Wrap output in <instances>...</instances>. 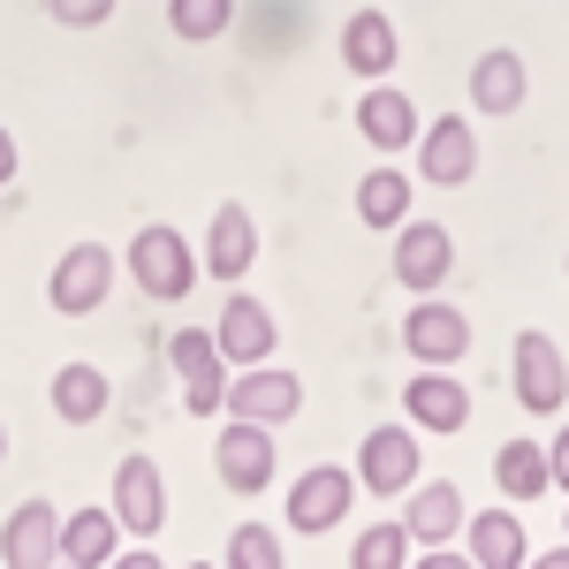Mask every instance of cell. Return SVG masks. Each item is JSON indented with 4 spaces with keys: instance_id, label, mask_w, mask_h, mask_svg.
Wrapping results in <instances>:
<instances>
[{
    "instance_id": "obj_1",
    "label": "cell",
    "mask_w": 569,
    "mask_h": 569,
    "mask_svg": "<svg viewBox=\"0 0 569 569\" xmlns=\"http://www.w3.org/2000/svg\"><path fill=\"white\" fill-rule=\"evenodd\" d=\"M198 273H206V259L182 243V228L152 220V228H137V236H130V281L152 297V305H182V297L198 289Z\"/></svg>"
},
{
    "instance_id": "obj_2",
    "label": "cell",
    "mask_w": 569,
    "mask_h": 569,
    "mask_svg": "<svg viewBox=\"0 0 569 569\" xmlns=\"http://www.w3.org/2000/svg\"><path fill=\"white\" fill-rule=\"evenodd\" d=\"M168 365H176V388H182V410L190 418H220L228 410V357H220V342L206 327H176Z\"/></svg>"
},
{
    "instance_id": "obj_3",
    "label": "cell",
    "mask_w": 569,
    "mask_h": 569,
    "mask_svg": "<svg viewBox=\"0 0 569 569\" xmlns=\"http://www.w3.org/2000/svg\"><path fill=\"white\" fill-rule=\"evenodd\" d=\"M107 297H114V251L107 243H69L61 266L46 273V305L61 319H91Z\"/></svg>"
},
{
    "instance_id": "obj_4",
    "label": "cell",
    "mask_w": 569,
    "mask_h": 569,
    "mask_svg": "<svg viewBox=\"0 0 569 569\" xmlns=\"http://www.w3.org/2000/svg\"><path fill=\"white\" fill-rule=\"evenodd\" d=\"M213 471L228 493H266L273 486V426H259V418H228L213 440Z\"/></svg>"
},
{
    "instance_id": "obj_5",
    "label": "cell",
    "mask_w": 569,
    "mask_h": 569,
    "mask_svg": "<svg viewBox=\"0 0 569 569\" xmlns=\"http://www.w3.org/2000/svg\"><path fill=\"white\" fill-rule=\"evenodd\" d=\"M305 410V380L281 372V365H243L228 372V410L220 418H259V426H289Z\"/></svg>"
},
{
    "instance_id": "obj_6",
    "label": "cell",
    "mask_w": 569,
    "mask_h": 569,
    "mask_svg": "<svg viewBox=\"0 0 569 569\" xmlns=\"http://www.w3.org/2000/svg\"><path fill=\"white\" fill-rule=\"evenodd\" d=\"M350 471H357V486L380 493V501L410 493V486H418V433H410V418H402V426H372Z\"/></svg>"
},
{
    "instance_id": "obj_7",
    "label": "cell",
    "mask_w": 569,
    "mask_h": 569,
    "mask_svg": "<svg viewBox=\"0 0 569 569\" xmlns=\"http://www.w3.org/2000/svg\"><path fill=\"white\" fill-rule=\"evenodd\" d=\"M357 501V471H342V463H311L305 479L289 486V501H281V517H289V531H335L342 517H350Z\"/></svg>"
},
{
    "instance_id": "obj_8",
    "label": "cell",
    "mask_w": 569,
    "mask_h": 569,
    "mask_svg": "<svg viewBox=\"0 0 569 569\" xmlns=\"http://www.w3.org/2000/svg\"><path fill=\"white\" fill-rule=\"evenodd\" d=\"M509 380H517V402H525L531 418H555L569 402V365L562 350L531 327V335H517V350H509Z\"/></svg>"
},
{
    "instance_id": "obj_9",
    "label": "cell",
    "mask_w": 569,
    "mask_h": 569,
    "mask_svg": "<svg viewBox=\"0 0 569 569\" xmlns=\"http://www.w3.org/2000/svg\"><path fill=\"white\" fill-rule=\"evenodd\" d=\"M448 273H456V236L440 220H402L395 228V281L410 297H433Z\"/></svg>"
},
{
    "instance_id": "obj_10",
    "label": "cell",
    "mask_w": 569,
    "mask_h": 569,
    "mask_svg": "<svg viewBox=\"0 0 569 569\" xmlns=\"http://www.w3.org/2000/svg\"><path fill=\"white\" fill-rule=\"evenodd\" d=\"M418 176L433 190H463L479 176V137H471V114H440L418 130Z\"/></svg>"
},
{
    "instance_id": "obj_11",
    "label": "cell",
    "mask_w": 569,
    "mask_h": 569,
    "mask_svg": "<svg viewBox=\"0 0 569 569\" xmlns=\"http://www.w3.org/2000/svg\"><path fill=\"white\" fill-rule=\"evenodd\" d=\"M402 418L426 433H463L471 426V388L456 380V365H418V380L402 388Z\"/></svg>"
},
{
    "instance_id": "obj_12",
    "label": "cell",
    "mask_w": 569,
    "mask_h": 569,
    "mask_svg": "<svg viewBox=\"0 0 569 569\" xmlns=\"http://www.w3.org/2000/svg\"><path fill=\"white\" fill-rule=\"evenodd\" d=\"M114 525L130 531V539H152V531L168 525V479H160L152 456H122L114 463Z\"/></svg>"
},
{
    "instance_id": "obj_13",
    "label": "cell",
    "mask_w": 569,
    "mask_h": 569,
    "mask_svg": "<svg viewBox=\"0 0 569 569\" xmlns=\"http://www.w3.org/2000/svg\"><path fill=\"white\" fill-rule=\"evenodd\" d=\"M402 350L418 357V365H463L471 350V319L456 305H440V297H418L410 319H402Z\"/></svg>"
},
{
    "instance_id": "obj_14",
    "label": "cell",
    "mask_w": 569,
    "mask_h": 569,
    "mask_svg": "<svg viewBox=\"0 0 569 569\" xmlns=\"http://www.w3.org/2000/svg\"><path fill=\"white\" fill-rule=\"evenodd\" d=\"M61 562V509L53 501H16L0 525V569H53Z\"/></svg>"
},
{
    "instance_id": "obj_15",
    "label": "cell",
    "mask_w": 569,
    "mask_h": 569,
    "mask_svg": "<svg viewBox=\"0 0 569 569\" xmlns=\"http://www.w3.org/2000/svg\"><path fill=\"white\" fill-rule=\"evenodd\" d=\"M213 342H220V357H228V372H243V365H266L273 357V311L259 305V297H228L220 305V319H213Z\"/></svg>"
},
{
    "instance_id": "obj_16",
    "label": "cell",
    "mask_w": 569,
    "mask_h": 569,
    "mask_svg": "<svg viewBox=\"0 0 569 569\" xmlns=\"http://www.w3.org/2000/svg\"><path fill=\"white\" fill-rule=\"evenodd\" d=\"M525 91H531V77H525V53H517V46H486L479 61H471V107H479L486 122L517 114Z\"/></svg>"
},
{
    "instance_id": "obj_17",
    "label": "cell",
    "mask_w": 569,
    "mask_h": 569,
    "mask_svg": "<svg viewBox=\"0 0 569 569\" xmlns=\"http://www.w3.org/2000/svg\"><path fill=\"white\" fill-rule=\"evenodd\" d=\"M357 137H365L372 152H410V144H418V107H410V91L365 84V99H357Z\"/></svg>"
},
{
    "instance_id": "obj_18",
    "label": "cell",
    "mask_w": 569,
    "mask_h": 569,
    "mask_svg": "<svg viewBox=\"0 0 569 569\" xmlns=\"http://www.w3.org/2000/svg\"><path fill=\"white\" fill-rule=\"evenodd\" d=\"M463 555L479 569H525L531 539H525V525H517V509H479V517H463Z\"/></svg>"
},
{
    "instance_id": "obj_19",
    "label": "cell",
    "mask_w": 569,
    "mask_h": 569,
    "mask_svg": "<svg viewBox=\"0 0 569 569\" xmlns=\"http://www.w3.org/2000/svg\"><path fill=\"white\" fill-rule=\"evenodd\" d=\"M206 273L213 281H243L251 273V259H259V220L243 213V206H220L213 213V228H206Z\"/></svg>"
},
{
    "instance_id": "obj_20",
    "label": "cell",
    "mask_w": 569,
    "mask_h": 569,
    "mask_svg": "<svg viewBox=\"0 0 569 569\" xmlns=\"http://www.w3.org/2000/svg\"><path fill=\"white\" fill-rule=\"evenodd\" d=\"M463 493L448 479H426V486H410V501H402V531L418 539V547H448L456 531H463Z\"/></svg>"
},
{
    "instance_id": "obj_21",
    "label": "cell",
    "mask_w": 569,
    "mask_h": 569,
    "mask_svg": "<svg viewBox=\"0 0 569 569\" xmlns=\"http://www.w3.org/2000/svg\"><path fill=\"white\" fill-rule=\"evenodd\" d=\"M395 53H402V39H395V16H380V8H357V16H342V69H350V77H388Z\"/></svg>"
},
{
    "instance_id": "obj_22",
    "label": "cell",
    "mask_w": 569,
    "mask_h": 569,
    "mask_svg": "<svg viewBox=\"0 0 569 569\" xmlns=\"http://www.w3.org/2000/svg\"><path fill=\"white\" fill-rule=\"evenodd\" d=\"M114 555H122V525H114V509H77V517H61V562L107 569Z\"/></svg>"
},
{
    "instance_id": "obj_23",
    "label": "cell",
    "mask_w": 569,
    "mask_h": 569,
    "mask_svg": "<svg viewBox=\"0 0 569 569\" xmlns=\"http://www.w3.org/2000/svg\"><path fill=\"white\" fill-rule=\"evenodd\" d=\"M53 418H61V426H99V418H107V372H99V365H61V372H53Z\"/></svg>"
},
{
    "instance_id": "obj_24",
    "label": "cell",
    "mask_w": 569,
    "mask_h": 569,
    "mask_svg": "<svg viewBox=\"0 0 569 569\" xmlns=\"http://www.w3.org/2000/svg\"><path fill=\"white\" fill-rule=\"evenodd\" d=\"M493 479L509 501H539L547 493V440H501V456H493Z\"/></svg>"
},
{
    "instance_id": "obj_25",
    "label": "cell",
    "mask_w": 569,
    "mask_h": 569,
    "mask_svg": "<svg viewBox=\"0 0 569 569\" xmlns=\"http://www.w3.org/2000/svg\"><path fill=\"white\" fill-rule=\"evenodd\" d=\"M357 220L365 228H402L410 220V176L402 168H372L357 182Z\"/></svg>"
},
{
    "instance_id": "obj_26",
    "label": "cell",
    "mask_w": 569,
    "mask_h": 569,
    "mask_svg": "<svg viewBox=\"0 0 569 569\" xmlns=\"http://www.w3.org/2000/svg\"><path fill=\"white\" fill-rule=\"evenodd\" d=\"M410 555H418V539L402 531V517L395 525H365L350 547V569H410Z\"/></svg>"
},
{
    "instance_id": "obj_27",
    "label": "cell",
    "mask_w": 569,
    "mask_h": 569,
    "mask_svg": "<svg viewBox=\"0 0 569 569\" xmlns=\"http://www.w3.org/2000/svg\"><path fill=\"white\" fill-rule=\"evenodd\" d=\"M228 23H236V0H168V31H176V39H190V46L220 39Z\"/></svg>"
},
{
    "instance_id": "obj_28",
    "label": "cell",
    "mask_w": 569,
    "mask_h": 569,
    "mask_svg": "<svg viewBox=\"0 0 569 569\" xmlns=\"http://www.w3.org/2000/svg\"><path fill=\"white\" fill-rule=\"evenodd\" d=\"M220 569H289V562H281V531H273V525H236V531H228Z\"/></svg>"
},
{
    "instance_id": "obj_29",
    "label": "cell",
    "mask_w": 569,
    "mask_h": 569,
    "mask_svg": "<svg viewBox=\"0 0 569 569\" xmlns=\"http://www.w3.org/2000/svg\"><path fill=\"white\" fill-rule=\"evenodd\" d=\"M39 8L61 23V31H99V23L114 16V0H39Z\"/></svg>"
},
{
    "instance_id": "obj_30",
    "label": "cell",
    "mask_w": 569,
    "mask_h": 569,
    "mask_svg": "<svg viewBox=\"0 0 569 569\" xmlns=\"http://www.w3.org/2000/svg\"><path fill=\"white\" fill-rule=\"evenodd\" d=\"M410 569H479V562H471V555H456V547H418Z\"/></svg>"
},
{
    "instance_id": "obj_31",
    "label": "cell",
    "mask_w": 569,
    "mask_h": 569,
    "mask_svg": "<svg viewBox=\"0 0 569 569\" xmlns=\"http://www.w3.org/2000/svg\"><path fill=\"white\" fill-rule=\"evenodd\" d=\"M547 479H555V486L569 493V426H562L555 440H547Z\"/></svg>"
},
{
    "instance_id": "obj_32",
    "label": "cell",
    "mask_w": 569,
    "mask_h": 569,
    "mask_svg": "<svg viewBox=\"0 0 569 569\" xmlns=\"http://www.w3.org/2000/svg\"><path fill=\"white\" fill-rule=\"evenodd\" d=\"M107 569H168V562H160L152 547H130V555H114V562H107Z\"/></svg>"
},
{
    "instance_id": "obj_33",
    "label": "cell",
    "mask_w": 569,
    "mask_h": 569,
    "mask_svg": "<svg viewBox=\"0 0 569 569\" xmlns=\"http://www.w3.org/2000/svg\"><path fill=\"white\" fill-rule=\"evenodd\" d=\"M8 182H16V137L0 130V190H8Z\"/></svg>"
},
{
    "instance_id": "obj_34",
    "label": "cell",
    "mask_w": 569,
    "mask_h": 569,
    "mask_svg": "<svg viewBox=\"0 0 569 569\" xmlns=\"http://www.w3.org/2000/svg\"><path fill=\"white\" fill-rule=\"evenodd\" d=\"M525 569H569V547H547V555H531Z\"/></svg>"
},
{
    "instance_id": "obj_35",
    "label": "cell",
    "mask_w": 569,
    "mask_h": 569,
    "mask_svg": "<svg viewBox=\"0 0 569 569\" xmlns=\"http://www.w3.org/2000/svg\"><path fill=\"white\" fill-rule=\"evenodd\" d=\"M0 463H8V426H0Z\"/></svg>"
},
{
    "instance_id": "obj_36",
    "label": "cell",
    "mask_w": 569,
    "mask_h": 569,
    "mask_svg": "<svg viewBox=\"0 0 569 569\" xmlns=\"http://www.w3.org/2000/svg\"><path fill=\"white\" fill-rule=\"evenodd\" d=\"M53 569H77V562H53Z\"/></svg>"
}]
</instances>
